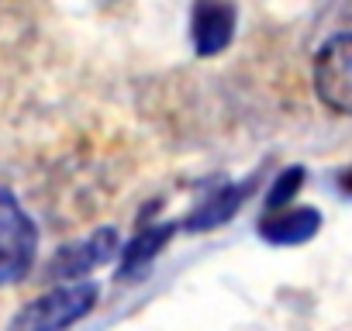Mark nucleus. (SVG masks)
I'll return each mask as SVG.
<instances>
[{
    "label": "nucleus",
    "mask_w": 352,
    "mask_h": 331,
    "mask_svg": "<svg viewBox=\"0 0 352 331\" xmlns=\"http://www.w3.org/2000/svg\"><path fill=\"white\" fill-rule=\"evenodd\" d=\"M194 49L197 56H218L235 35V8L228 4H201L194 11Z\"/></svg>",
    "instance_id": "nucleus-5"
},
{
    "label": "nucleus",
    "mask_w": 352,
    "mask_h": 331,
    "mask_svg": "<svg viewBox=\"0 0 352 331\" xmlns=\"http://www.w3.org/2000/svg\"><path fill=\"white\" fill-rule=\"evenodd\" d=\"M300 183H304V170H300V166H290V170L280 173V180L273 183V190H270V197H266V207H270V211L287 207V204L294 201V194L300 190Z\"/></svg>",
    "instance_id": "nucleus-9"
},
{
    "label": "nucleus",
    "mask_w": 352,
    "mask_h": 331,
    "mask_svg": "<svg viewBox=\"0 0 352 331\" xmlns=\"http://www.w3.org/2000/svg\"><path fill=\"white\" fill-rule=\"evenodd\" d=\"M94 300H97L94 283L56 286V290L42 293L38 300H32L25 310H18V317L11 321L8 331H66L94 307Z\"/></svg>",
    "instance_id": "nucleus-1"
},
{
    "label": "nucleus",
    "mask_w": 352,
    "mask_h": 331,
    "mask_svg": "<svg viewBox=\"0 0 352 331\" xmlns=\"http://www.w3.org/2000/svg\"><path fill=\"white\" fill-rule=\"evenodd\" d=\"M114 245H118L114 228H100V231H94L87 242L66 245V249L49 262V273H56V276H63V279H80V276H87L90 269L104 266V262L111 259Z\"/></svg>",
    "instance_id": "nucleus-4"
},
{
    "label": "nucleus",
    "mask_w": 352,
    "mask_h": 331,
    "mask_svg": "<svg viewBox=\"0 0 352 331\" xmlns=\"http://www.w3.org/2000/svg\"><path fill=\"white\" fill-rule=\"evenodd\" d=\"M239 204H242V187H228V190H221V194H211V197L201 204V211L187 221V228H190V231H208V228H214V225H225V221L239 211Z\"/></svg>",
    "instance_id": "nucleus-7"
},
{
    "label": "nucleus",
    "mask_w": 352,
    "mask_h": 331,
    "mask_svg": "<svg viewBox=\"0 0 352 331\" xmlns=\"http://www.w3.org/2000/svg\"><path fill=\"white\" fill-rule=\"evenodd\" d=\"M35 249H38V231L32 218L14 201V194L0 190V286L18 283L32 269Z\"/></svg>",
    "instance_id": "nucleus-2"
},
{
    "label": "nucleus",
    "mask_w": 352,
    "mask_h": 331,
    "mask_svg": "<svg viewBox=\"0 0 352 331\" xmlns=\"http://www.w3.org/2000/svg\"><path fill=\"white\" fill-rule=\"evenodd\" d=\"M314 93L318 100L335 111L352 117V35H331L318 56H314Z\"/></svg>",
    "instance_id": "nucleus-3"
},
{
    "label": "nucleus",
    "mask_w": 352,
    "mask_h": 331,
    "mask_svg": "<svg viewBox=\"0 0 352 331\" xmlns=\"http://www.w3.org/2000/svg\"><path fill=\"white\" fill-rule=\"evenodd\" d=\"M169 231L173 228H148V231H142L131 245H128V252H124V266H121V276H131V269L138 273L162 245H166V238H169Z\"/></svg>",
    "instance_id": "nucleus-8"
},
{
    "label": "nucleus",
    "mask_w": 352,
    "mask_h": 331,
    "mask_svg": "<svg viewBox=\"0 0 352 331\" xmlns=\"http://www.w3.org/2000/svg\"><path fill=\"white\" fill-rule=\"evenodd\" d=\"M321 228V214L314 207H294L283 214H273L259 225V235L273 245H300L307 238H314Z\"/></svg>",
    "instance_id": "nucleus-6"
}]
</instances>
